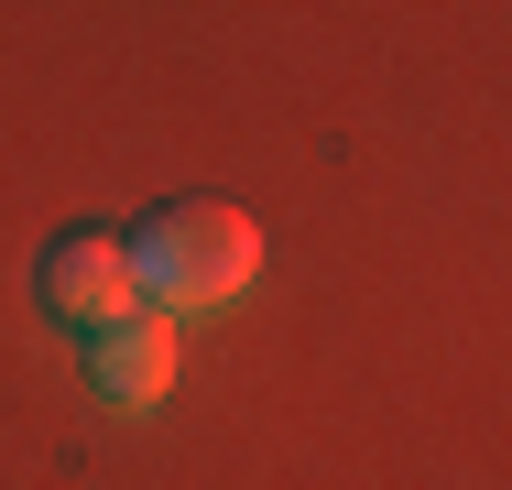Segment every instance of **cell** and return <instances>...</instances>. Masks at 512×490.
<instances>
[{"label": "cell", "mask_w": 512, "mask_h": 490, "mask_svg": "<svg viewBox=\"0 0 512 490\" xmlns=\"http://www.w3.org/2000/svg\"><path fill=\"white\" fill-rule=\"evenodd\" d=\"M120 305H142L131 240H120V229H55V240L33 251V316H44V327L88 338V327H109Z\"/></svg>", "instance_id": "7a4b0ae2"}, {"label": "cell", "mask_w": 512, "mask_h": 490, "mask_svg": "<svg viewBox=\"0 0 512 490\" xmlns=\"http://www.w3.org/2000/svg\"><path fill=\"white\" fill-rule=\"evenodd\" d=\"M77 349H88V392H99L109 414H153V403L175 392V316H164V305H120Z\"/></svg>", "instance_id": "3957f363"}, {"label": "cell", "mask_w": 512, "mask_h": 490, "mask_svg": "<svg viewBox=\"0 0 512 490\" xmlns=\"http://www.w3.org/2000/svg\"><path fill=\"white\" fill-rule=\"evenodd\" d=\"M120 240H131L142 305H164V316L229 305V294H251V273H262V229H251L229 196H164V207H142Z\"/></svg>", "instance_id": "6da1fadb"}]
</instances>
